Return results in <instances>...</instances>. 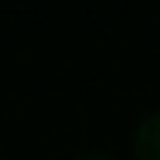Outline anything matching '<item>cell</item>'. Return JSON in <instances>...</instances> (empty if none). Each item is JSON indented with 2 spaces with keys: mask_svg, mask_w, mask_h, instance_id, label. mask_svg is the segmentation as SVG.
Segmentation results:
<instances>
[{
  "mask_svg": "<svg viewBox=\"0 0 160 160\" xmlns=\"http://www.w3.org/2000/svg\"><path fill=\"white\" fill-rule=\"evenodd\" d=\"M78 160H110V157H103V153H86V157H78Z\"/></svg>",
  "mask_w": 160,
  "mask_h": 160,
  "instance_id": "obj_2",
  "label": "cell"
},
{
  "mask_svg": "<svg viewBox=\"0 0 160 160\" xmlns=\"http://www.w3.org/2000/svg\"><path fill=\"white\" fill-rule=\"evenodd\" d=\"M132 149H135V160H160V110L139 121L132 135Z\"/></svg>",
  "mask_w": 160,
  "mask_h": 160,
  "instance_id": "obj_1",
  "label": "cell"
}]
</instances>
